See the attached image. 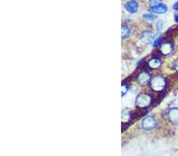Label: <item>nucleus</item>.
<instances>
[{
	"label": "nucleus",
	"mask_w": 178,
	"mask_h": 156,
	"mask_svg": "<svg viewBox=\"0 0 178 156\" xmlns=\"http://www.w3.org/2000/svg\"><path fill=\"white\" fill-rule=\"evenodd\" d=\"M150 85L153 91H161L166 86V80H165V78L164 76L157 75V76L151 78Z\"/></svg>",
	"instance_id": "1"
},
{
	"label": "nucleus",
	"mask_w": 178,
	"mask_h": 156,
	"mask_svg": "<svg viewBox=\"0 0 178 156\" xmlns=\"http://www.w3.org/2000/svg\"><path fill=\"white\" fill-rule=\"evenodd\" d=\"M143 17L145 20L150 21V22H153L157 18V17L155 15H154V13H145L143 15Z\"/></svg>",
	"instance_id": "14"
},
{
	"label": "nucleus",
	"mask_w": 178,
	"mask_h": 156,
	"mask_svg": "<svg viewBox=\"0 0 178 156\" xmlns=\"http://www.w3.org/2000/svg\"><path fill=\"white\" fill-rule=\"evenodd\" d=\"M150 12L153 13H157V14H163L168 11V7L165 4L161 3L155 7H150Z\"/></svg>",
	"instance_id": "9"
},
{
	"label": "nucleus",
	"mask_w": 178,
	"mask_h": 156,
	"mask_svg": "<svg viewBox=\"0 0 178 156\" xmlns=\"http://www.w3.org/2000/svg\"><path fill=\"white\" fill-rule=\"evenodd\" d=\"M173 68H174V70H176V72H177L178 73V58L175 60L174 63H173Z\"/></svg>",
	"instance_id": "18"
},
{
	"label": "nucleus",
	"mask_w": 178,
	"mask_h": 156,
	"mask_svg": "<svg viewBox=\"0 0 178 156\" xmlns=\"http://www.w3.org/2000/svg\"><path fill=\"white\" fill-rule=\"evenodd\" d=\"M161 33H158L156 34V35H154V37L153 39V41H152L151 44L152 46H154V47H156V46H158V45L160 44V43H161Z\"/></svg>",
	"instance_id": "13"
},
{
	"label": "nucleus",
	"mask_w": 178,
	"mask_h": 156,
	"mask_svg": "<svg viewBox=\"0 0 178 156\" xmlns=\"http://www.w3.org/2000/svg\"><path fill=\"white\" fill-rule=\"evenodd\" d=\"M169 121L173 124H178V107H172L167 112Z\"/></svg>",
	"instance_id": "7"
},
{
	"label": "nucleus",
	"mask_w": 178,
	"mask_h": 156,
	"mask_svg": "<svg viewBox=\"0 0 178 156\" xmlns=\"http://www.w3.org/2000/svg\"><path fill=\"white\" fill-rule=\"evenodd\" d=\"M147 64H148V66L150 68L153 69V70H157V69H158L161 66V61L160 58L154 57V58H150L148 61V62H147Z\"/></svg>",
	"instance_id": "10"
},
{
	"label": "nucleus",
	"mask_w": 178,
	"mask_h": 156,
	"mask_svg": "<svg viewBox=\"0 0 178 156\" xmlns=\"http://www.w3.org/2000/svg\"><path fill=\"white\" fill-rule=\"evenodd\" d=\"M131 35V29L130 28L126 25H122L121 28V37L122 39L125 40V39L128 38Z\"/></svg>",
	"instance_id": "12"
},
{
	"label": "nucleus",
	"mask_w": 178,
	"mask_h": 156,
	"mask_svg": "<svg viewBox=\"0 0 178 156\" xmlns=\"http://www.w3.org/2000/svg\"><path fill=\"white\" fill-rule=\"evenodd\" d=\"M164 26V22L162 20H158V22H156V28L158 31H160V30L162 29Z\"/></svg>",
	"instance_id": "15"
},
{
	"label": "nucleus",
	"mask_w": 178,
	"mask_h": 156,
	"mask_svg": "<svg viewBox=\"0 0 178 156\" xmlns=\"http://www.w3.org/2000/svg\"><path fill=\"white\" fill-rule=\"evenodd\" d=\"M159 51L161 55H170L173 51V45L171 42H163L159 46Z\"/></svg>",
	"instance_id": "5"
},
{
	"label": "nucleus",
	"mask_w": 178,
	"mask_h": 156,
	"mask_svg": "<svg viewBox=\"0 0 178 156\" xmlns=\"http://www.w3.org/2000/svg\"><path fill=\"white\" fill-rule=\"evenodd\" d=\"M158 125V120L152 115L145 117L142 121V128L147 131L154 129Z\"/></svg>",
	"instance_id": "3"
},
{
	"label": "nucleus",
	"mask_w": 178,
	"mask_h": 156,
	"mask_svg": "<svg viewBox=\"0 0 178 156\" xmlns=\"http://www.w3.org/2000/svg\"><path fill=\"white\" fill-rule=\"evenodd\" d=\"M128 86H127L125 84H123L122 85V92H121V95H122V96L123 95H124L125 94H126V92H127V91H128Z\"/></svg>",
	"instance_id": "17"
},
{
	"label": "nucleus",
	"mask_w": 178,
	"mask_h": 156,
	"mask_svg": "<svg viewBox=\"0 0 178 156\" xmlns=\"http://www.w3.org/2000/svg\"><path fill=\"white\" fill-rule=\"evenodd\" d=\"M124 8L129 13H136L139 11V5L135 0H129L125 3Z\"/></svg>",
	"instance_id": "6"
},
{
	"label": "nucleus",
	"mask_w": 178,
	"mask_h": 156,
	"mask_svg": "<svg viewBox=\"0 0 178 156\" xmlns=\"http://www.w3.org/2000/svg\"><path fill=\"white\" fill-rule=\"evenodd\" d=\"M152 98L147 93H140L139 95L136 97L135 100V105L137 107L144 109L147 108L151 104Z\"/></svg>",
	"instance_id": "2"
},
{
	"label": "nucleus",
	"mask_w": 178,
	"mask_h": 156,
	"mask_svg": "<svg viewBox=\"0 0 178 156\" xmlns=\"http://www.w3.org/2000/svg\"><path fill=\"white\" fill-rule=\"evenodd\" d=\"M174 21L176 22H178V13H175L174 14Z\"/></svg>",
	"instance_id": "20"
},
{
	"label": "nucleus",
	"mask_w": 178,
	"mask_h": 156,
	"mask_svg": "<svg viewBox=\"0 0 178 156\" xmlns=\"http://www.w3.org/2000/svg\"><path fill=\"white\" fill-rule=\"evenodd\" d=\"M132 118V111L130 109H124L122 110L121 113V120L123 123H127L130 121Z\"/></svg>",
	"instance_id": "11"
},
{
	"label": "nucleus",
	"mask_w": 178,
	"mask_h": 156,
	"mask_svg": "<svg viewBox=\"0 0 178 156\" xmlns=\"http://www.w3.org/2000/svg\"><path fill=\"white\" fill-rule=\"evenodd\" d=\"M154 37V34L153 33V32L147 30V31H145L142 33L141 40L145 44H149V43H152Z\"/></svg>",
	"instance_id": "8"
},
{
	"label": "nucleus",
	"mask_w": 178,
	"mask_h": 156,
	"mask_svg": "<svg viewBox=\"0 0 178 156\" xmlns=\"http://www.w3.org/2000/svg\"><path fill=\"white\" fill-rule=\"evenodd\" d=\"M150 80H151V76H150V74L147 71H143L139 73L136 78L137 83L140 86L147 85L150 82Z\"/></svg>",
	"instance_id": "4"
},
{
	"label": "nucleus",
	"mask_w": 178,
	"mask_h": 156,
	"mask_svg": "<svg viewBox=\"0 0 178 156\" xmlns=\"http://www.w3.org/2000/svg\"><path fill=\"white\" fill-rule=\"evenodd\" d=\"M173 10H176V11L178 12V1H177V2H175L174 4H173Z\"/></svg>",
	"instance_id": "19"
},
{
	"label": "nucleus",
	"mask_w": 178,
	"mask_h": 156,
	"mask_svg": "<svg viewBox=\"0 0 178 156\" xmlns=\"http://www.w3.org/2000/svg\"><path fill=\"white\" fill-rule=\"evenodd\" d=\"M149 3H150V7H155V6H158L159 5V4H161V0H150Z\"/></svg>",
	"instance_id": "16"
}]
</instances>
